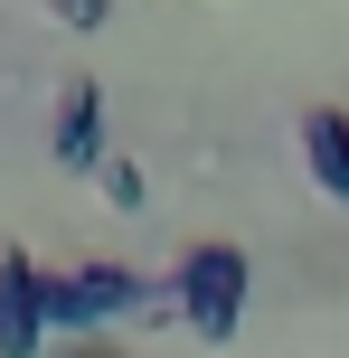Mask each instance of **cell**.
I'll list each match as a JSON object with an SVG mask.
<instances>
[{
    "mask_svg": "<svg viewBox=\"0 0 349 358\" xmlns=\"http://www.w3.org/2000/svg\"><path fill=\"white\" fill-rule=\"evenodd\" d=\"M180 311H189L199 340H227L236 311H245V255H236V245H189V264H180Z\"/></svg>",
    "mask_w": 349,
    "mask_h": 358,
    "instance_id": "1",
    "label": "cell"
},
{
    "mask_svg": "<svg viewBox=\"0 0 349 358\" xmlns=\"http://www.w3.org/2000/svg\"><path fill=\"white\" fill-rule=\"evenodd\" d=\"M38 302H48V330H66V321L85 330V321H104V311L142 302V283H132V273H48Z\"/></svg>",
    "mask_w": 349,
    "mask_h": 358,
    "instance_id": "2",
    "label": "cell"
},
{
    "mask_svg": "<svg viewBox=\"0 0 349 358\" xmlns=\"http://www.w3.org/2000/svg\"><path fill=\"white\" fill-rule=\"evenodd\" d=\"M38 330H48V302H38V273L19 255H0V358H29Z\"/></svg>",
    "mask_w": 349,
    "mask_h": 358,
    "instance_id": "3",
    "label": "cell"
},
{
    "mask_svg": "<svg viewBox=\"0 0 349 358\" xmlns=\"http://www.w3.org/2000/svg\"><path fill=\"white\" fill-rule=\"evenodd\" d=\"M302 142H312V161H321V179H331V198H349V123H340V113H312V123H302Z\"/></svg>",
    "mask_w": 349,
    "mask_h": 358,
    "instance_id": "4",
    "label": "cell"
},
{
    "mask_svg": "<svg viewBox=\"0 0 349 358\" xmlns=\"http://www.w3.org/2000/svg\"><path fill=\"white\" fill-rule=\"evenodd\" d=\"M94 132H104L94 85H76V94H66V113H57V161H94Z\"/></svg>",
    "mask_w": 349,
    "mask_h": 358,
    "instance_id": "5",
    "label": "cell"
},
{
    "mask_svg": "<svg viewBox=\"0 0 349 358\" xmlns=\"http://www.w3.org/2000/svg\"><path fill=\"white\" fill-rule=\"evenodd\" d=\"M104 198H113V208H142V170H132V161H104Z\"/></svg>",
    "mask_w": 349,
    "mask_h": 358,
    "instance_id": "6",
    "label": "cell"
},
{
    "mask_svg": "<svg viewBox=\"0 0 349 358\" xmlns=\"http://www.w3.org/2000/svg\"><path fill=\"white\" fill-rule=\"evenodd\" d=\"M76 358H113V349H76Z\"/></svg>",
    "mask_w": 349,
    "mask_h": 358,
    "instance_id": "7",
    "label": "cell"
}]
</instances>
